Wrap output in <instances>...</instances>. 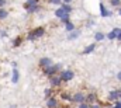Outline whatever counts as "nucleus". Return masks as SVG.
Listing matches in <instances>:
<instances>
[{
  "label": "nucleus",
  "instance_id": "4468645a",
  "mask_svg": "<svg viewBox=\"0 0 121 108\" xmlns=\"http://www.w3.org/2000/svg\"><path fill=\"white\" fill-rule=\"evenodd\" d=\"M79 35H80V31L73 29V31H70V32H69V37H68V38H69V39H76Z\"/></svg>",
  "mask_w": 121,
  "mask_h": 108
},
{
  "label": "nucleus",
  "instance_id": "b1692460",
  "mask_svg": "<svg viewBox=\"0 0 121 108\" xmlns=\"http://www.w3.org/2000/svg\"><path fill=\"white\" fill-rule=\"evenodd\" d=\"M62 98H63V100H66V101H70V100H72V96H70V94H68V93H63V94H62Z\"/></svg>",
  "mask_w": 121,
  "mask_h": 108
},
{
  "label": "nucleus",
  "instance_id": "7ed1b4c3",
  "mask_svg": "<svg viewBox=\"0 0 121 108\" xmlns=\"http://www.w3.org/2000/svg\"><path fill=\"white\" fill-rule=\"evenodd\" d=\"M70 103H76V104H80V103H85V94L82 91H78L72 96V100Z\"/></svg>",
  "mask_w": 121,
  "mask_h": 108
},
{
  "label": "nucleus",
  "instance_id": "393cba45",
  "mask_svg": "<svg viewBox=\"0 0 121 108\" xmlns=\"http://www.w3.org/2000/svg\"><path fill=\"white\" fill-rule=\"evenodd\" d=\"M13 45H14V46H20V45H21V38H17V39H14Z\"/></svg>",
  "mask_w": 121,
  "mask_h": 108
},
{
  "label": "nucleus",
  "instance_id": "6ab92c4d",
  "mask_svg": "<svg viewBox=\"0 0 121 108\" xmlns=\"http://www.w3.org/2000/svg\"><path fill=\"white\" fill-rule=\"evenodd\" d=\"M65 25H66V27H65V28H66V31H69V32L75 29V25H73V23H70V21H68Z\"/></svg>",
  "mask_w": 121,
  "mask_h": 108
},
{
  "label": "nucleus",
  "instance_id": "c85d7f7f",
  "mask_svg": "<svg viewBox=\"0 0 121 108\" xmlns=\"http://www.w3.org/2000/svg\"><path fill=\"white\" fill-rule=\"evenodd\" d=\"M49 3H51V4H60L62 0H49Z\"/></svg>",
  "mask_w": 121,
  "mask_h": 108
},
{
  "label": "nucleus",
  "instance_id": "f704fd0d",
  "mask_svg": "<svg viewBox=\"0 0 121 108\" xmlns=\"http://www.w3.org/2000/svg\"><path fill=\"white\" fill-rule=\"evenodd\" d=\"M117 79L121 81V72H118V73H117Z\"/></svg>",
  "mask_w": 121,
  "mask_h": 108
},
{
  "label": "nucleus",
  "instance_id": "aec40b11",
  "mask_svg": "<svg viewBox=\"0 0 121 108\" xmlns=\"http://www.w3.org/2000/svg\"><path fill=\"white\" fill-rule=\"evenodd\" d=\"M44 93H45V97H47V98H49V97H52L54 90H52V88H45V91H44Z\"/></svg>",
  "mask_w": 121,
  "mask_h": 108
},
{
  "label": "nucleus",
  "instance_id": "412c9836",
  "mask_svg": "<svg viewBox=\"0 0 121 108\" xmlns=\"http://www.w3.org/2000/svg\"><path fill=\"white\" fill-rule=\"evenodd\" d=\"M106 37H107L108 39H116V31L113 29V31H111V32H108V34H107Z\"/></svg>",
  "mask_w": 121,
  "mask_h": 108
},
{
  "label": "nucleus",
  "instance_id": "a211bd4d",
  "mask_svg": "<svg viewBox=\"0 0 121 108\" xmlns=\"http://www.w3.org/2000/svg\"><path fill=\"white\" fill-rule=\"evenodd\" d=\"M38 3H39V0H27V1H26V4H24V7L34 6V4H38Z\"/></svg>",
  "mask_w": 121,
  "mask_h": 108
},
{
  "label": "nucleus",
  "instance_id": "6e6552de",
  "mask_svg": "<svg viewBox=\"0 0 121 108\" xmlns=\"http://www.w3.org/2000/svg\"><path fill=\"white\" fill-rule=\"evenodd\" d=\"M44 34H45V29H44L42 27L35 28V29L32 31V35H34V38H39V37H44Z\"/></svg>",
  "mask_w": 121,
  "mask_h": 108
},
{
  "label": "nucleus",
  "instance_id": "c9c22d12",
  "mask_svg": "<svg viewBox=\"0 0 121 108\" xmlns=\"http://www.w3.org/2000/svg\"><path fill=\"white\" fill-rule=\"evenodd\" d=\"M120 16H121V8H120Z\"/></svg>",
  "mask_w": 121,
  "mask_h": 108
},
{
  "label": "nucleus",
  "instance_id": "1a4fd4ad",
  "mask_svg": "<svg viewBox=\"0 0 121 108\" xmlns=\"http://www.w3.org/2000/svg\"><path fill=\"white\" fill-rule=\"evenodd\" d=\"M96 94L94 93H89L87 96H85V103H87V104H93L94 101H96Z\"/></svg>",
  "mask_w": 121,
  "mask_h": 108
},
{
  "label": "nucleus",
  "instance_id": "20e7f679",
  "mask_svg": "<svg viewBox=\"0 0 121 108\" xmlns=\"http://www.w3.org/2000/svg\"><path fill=\"white\" fill-rule=\"evenodd\" d=\"M121 97V88L120 90H113V91H110V94H108V100L110 101H118Z\"/></svg>",
  "mask_w": 121,
  "mask_h": 108
},
{
  "label": "nucleus",
  "instance_id": "f257e3e1",
  "mask_svg": "<svg viewBox=\"0 0 121 108\" xmlns=\"http://www.w3.org/2000/svg\"><path fill=\"white\" fill-rule=\"evenodd\" d=\"M59 69H60V65H54V63H52V65H49V66L44 67V69H42V72H44V75H47V76L49 77V76L56 75Z\"/></svg>",
  "mask_w": 121,
  "mask_h": 108
},
{
  "label": "nucleus",
  "instance_id": "f8f14e48",
  "mask_svg": "<svg viewBox=\"0 0 121 108\" xmlns=\"http://www.w3.org/2000/svg\"><path fill=\"white\" fill-rule=\"evenodd\" d=\"M18 79H20V73H18L17 67H14V69H13V77H11V81H13V83H17Z\"/></svg>",
  "mask_w": 121,
  "mask_h": 108
},
{
  "label": "nucleus",
  "instance_id": "cd10ccee",
  "mask_svg": "<svg viewBox=\"0 0 121 108\" xmlns=\"http://www.w3.org/2000/svg\"><path fill=\"white\" fill-rule=\"evenodd\" d=\"M110 3H111L113 6H118L121 3V0H110Z\"/></svg>",
  "mask_w": 121,
  "mask_h": 108
},
{
  "label": "nucleus",
  "instance_id": "2f4dec72",
  "mask_svg": "<svg viewBox=\"0 0 121 108\" xmlns=\"http://www.w3.org/2000/svg\"><path fill=\"white\" fill-rule=\"evenodd\" d=\"M93 24H94V21H93V20H89V21H87V27H91Z\"/></svg>",
  "mask_w": 121,
  "mask_h": 108
},
{
  "label": "nucleus",
  "instance_id": "9d476101",
  "mask_svg": "<svg viewBox=\"0 0 121 108\" xmlns=\"http://www.w3.org/2000/svg\"><path fill=\"white\" fill-rule=\"evenodd\" d=\"M100 13H101V16H103V17H110V16H111V14H110V11L104 7V4H103V3H100Z\"/></svg>",
  "mask_w": 121,
  "mask_h": 108
},
{
  "label": "nucleus",
  "instance_id": "423d86ee",
  "mask_svg": "<svg viewBox=\"0 0 121 108\" xmlns=\"http://www.w3.org/2000/svg\"><path fill=\"white\" fill-rule=\"evenodd\" d=\"M49 81H51V84L52 86H55V87H58L62 84V80H60L59 76H56V75H54V76H49Z\"/></svg>",
  "mask_w": 121,
  "mask_h": 108
},
{
  "label": "nucleus",
  "instance_id": "2eb2a0df",
  "mask_svg": "<svg viewBox=\"0 0 121 108\" xmlns=\"http://www.w3.org/2000/svg\"><path fill=\"white\" fill-rule=\"evenodd\" d=\"M60 7L66 11V13H72V6L68 4V3H60Z\"/></svg>",
  "mask_w": 121,
  "mask_h": 108
},
{
  "label": "nucleus",
  "instance_id": "c756f323",
  "mask_svg": "<svg viewBox=\"0 0 121 108\" xmlns=\"http://www.w3.org/2000/svg\"><path fill=\"white\" fill-rule=\"evenodd\" d=\"M90 108H101V105H100V104H96V103H93V104H90Z\"/></svg>",
  "mask_w": 121,
  "mask_h": 108
},
{
  "label": "nucleus",
  "instance_id": "39448f33",
  "mask_svg": "<svg viewBox=\"0 0 121 108\" xmlns=\"http://www.w3.org/2000/svg\"><path fill=\"white\" fill-rule=\"evenodd\" d=\"M59 103H58V98L55 97H49L47 100V108H58Z\"/></svg>",
  "mask_w": 121,
  "mask_h": 108
},
{
  "label": "nucleus",
  "instance_id": "a878e982",
  "mask_svg": "<svg viewBox=\"0 0 121 108\" xmlns=\"http://www.w3.org/2000/svg\"><path fill=\"white\" fill-rule=\"evenodd\" d=\"M69 17H70V14H68V16H65V17H62V18H60V21H62V23H65V24H66V23H68V21H69Z\"/></svg>",
  "mask_w": 121,
  "mask_h": 108
},
{
  "label": "nucleus",
  "instance_id": "9b49d317",
  "mask_svg": "<svg viewBox=\"0 0 121 108\" xmlns=\"http://www.w3.org/2000/svg\"><path fill=\"white\" fill-rule=\"evenodd\" d=\"M68 14H70V13H66L62 7H60V8H58V10L55 11V16H56L58 18H62V17H65V16H68Z\"/></svg>",
  "mask_w": 121,
  "mask_h": 108
},
{
  "label": "nucleus",
  "instance_id": "5701e85b",
  "mask_svg": "<svg viewBox=\"0 0 121 108\" xmlns=\"http://www.w3.org/2000/svg\"><path fill=\"white\" fill-rule=\"evenodd\" d=\"M114 31H116V38L118 41H121V29L120 28H114Z\"/></svg>",
  "mask_w": 121,
  "mask_h": 108
},
{
  "label": "nucleus",
  "instance_id": "bb28decb",
  "mask_svg": "<svg viewBox=\"0 0 121 108\" xmlns=\"http://www.w3.org/2000/svg\"><path fill=\"white\" fill-rule=\"evenodd\" d=\"M79 108H90V104H87V103H80V104H79Z\"/></svg>",
  "mask_w": 121,
  "mask_h": 108
},
{
  "label": "nucleus",
  "instance_id": "473e14b6",
  "mask_svg": "<svg viewBox=\"0 0 121 108\" xmlns=\"http://www.w3.org/2000/svg\"><path fill=\"white\" fill-rule=\"evenodd\" d=\"M6 4V0H0V7H3Z\"/></svg>",
  "mask_w": 121,
  "mask_h": 108
},
{
  "label": "nucleus",
  "instance_id": "e433bc0d",
  "mask_svg": "<svg viewBox=\"0 0 121 108\" xmlns=\"http://www.w3.org/2000/svg\"><path fill=\"white\" fill-rule=\"evenodd\" d=\"M120 103H121V97H120Z\"/></svg>",
  "mask_w": 121,
  "mask_h": 108
},
{
  "label": "nucleus",
  "instance_id": "ddd939ff",
  "mask_svg": "<svg viewBox=\"0 0 121 108\" xmlns=\"http://www.w3.org/2000/svg\"><path fill=\"white\" fill-rule=\"evenodd\" d=\"M26 10H27L28 13H35V11H38V10H39V4H34V6H28V7H26Z\"/></svg>",
  "mask_w": 121,
  "mask_h": 108
},
{
  "label": "nucleus",
  "instance_id": "7c9ffc66",
  "mask_svg": "<svg viewBox=\"0 0 121 108\" xmlns=\"http://www.w3.org/2000/svg\"><path fill=\"white\" fill-rule=\"evenodd\" d=\"M114 108H121V103H120V100H118V101H116V105H114Z\"/></svg>",
  "mask_w": 121,
  "mask_h": 108
},
{
  "label": "nucleus",
  "instance_id": "dca6fc26",
  "mask_svg": "<svg viewBox=\"0 0 121 108\" xmlns=\"http://www.w3.org/2000/svg\"><path fill=\"white\" fill-rule=\"evenodd\" d=\"M94 49H96V45H94V44H90V45H89L86 49H83V54L87 55V54H90V52H93Z\"/></svg>",
  "mask_w": 121,
  "mask_h": 108
},
{
  "label": "nucleus",
  "instance_id": "0eeeda50",
  "mask_svg": "<svg viewBox=\"0 0 121 108\" xmlns=\"http://www.w3.org/2000/svg\"><path fill=\"white\" fill-rule=\"evenodd\" d=\"M38 65L44 69V67H47V66L52 65V59H49V58H42V59H39V63H38Z\"/></svg>",
  "mask_w": 121,
  "mask_h": 108
},
{
  "label": "nucleus",
  "instance_id": "f3484780",
  "mask_svg": "<svg viewBox=\"0 0 121 108\" xmlns=\"http://www.w3.org/2000/svg\"><path fill=\"white\" fill-rule=\"evenodd\" d=\"M104 37H106V35H104L103 32H96V34H94V39H96V41H101V39H104Z\"/></svg>",
  "mask_w": 121,
  "mask_h": 108
},
{
  "label": "nucleus",
  "instance_id": "f03ea898",
  "mask_svg": "<svg viewBox=\"0 0 121 108\" xmlns=\"http://www.w3.org/2000/svg\"><path fill=\"white\" fill-rule=\"evenodd\" d=\"M73 76H75V73L72 72V70H69V69H66V70H62L59 75L60 80L62 81H70L73 79Z\"/></svg>",
  "mask_w": 121,
  "mask_h": 108
},
{
  "label": "nucleus",
  "instance_id": "4be33fe9",
  "mask_svg": "<svg viewBox=\"0 0 121 108\" xmlns=\"http://www.w3.org/2000/svg\"><path fill=\"white\" fill-rule=\"evenodd\" d=\"M7 14H9V13H7L4 8H1V7H0V18H6V17H7Z\"/></svg>",
  "mask_w": 121,
  "mask_h": 108
},
{
  "label": "nucleus",
  "instance_id": "72a5a7b5",
  "mask_svg": "<svg viewBox=\"0 0 121 108\" xmlns=\"http://www.w3.org/2000/svg\"><path fill=\"white\" fill-rule=\"evenodd\" d=\"M62 3H68V4H70V3H72V0H62Z\"/></svg>",
  "mask_w": 121,
  "mask_h": 108
}]
</instances>
